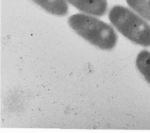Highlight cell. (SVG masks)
<instances>
[{
    "label": "cell",
    "instance_id": "cell-1",
    "mask_svg": "<svg viewBox=\"0 0 150 133\" xmlns=\"http://www.w3.org/2000/svg\"><path fill=\"white\" fill-rule=\"evenodd\" d=\"M68 23L80 37L99 49L111 50L117 44L118 37L113 28L96 18L76 14L69 18Z\"/></svg>",
    "mask_w": 150,
    "mask_h": 133
},
{
    "label": "cell",
    "instance_id": "cell-2",
    "mask_svg": "<svg viewBox=\"0 0 150 133\" xmlns=\"http://www.w3.org/2000/svg\"><path fill=\"white\" fill-rule=\"evenodd\" d=\"M109 18L115 28L129 40L150 47V25L134 12L122 6H115L109 13Z\"/></svg>",
    "mask_w": 150,
    "mask_h": 133
},
{
    "label": "cell",
    "instance_id": "cell-3",
    "mask_svg": "<svg viewBox=\"0 0 150 133\" xmlns=\"http://www.w3.org/2000/svg\"><path fill=\"white\" fill-rule=\"evenodd\" d=\"M77 9L88 15L102 16L108 9L107 0H67Z\"/></svg>",
    "mask_w": 150,
    "mask_h": 133
},
{
    "label": "cell",
    "instance_id": "cell-4",
    "mask_svg": "<svg viewBox=\"0 0 150 133\" xmlns=\"http://www.w3.org/2000/svg\"><path fill=\"white\" fill-rule=\"evenodd\" d=\"M49 13L63 16L69 12V6L66 0H31Z\"/></svg>",
    "mask_w": 150,
    "mask_h": 133
},
{
    "label": "cell",
    "instance_id": "cell-5",
    "mask_svg": "<svg viewBox=\"0 0 150 133\" xmlns=\"http://www.w3.org/2000/svg\"><path fill=\"white\" fill-rule=\"evenodd\" d=\"M136 65L139 71L150 85V53L146 50L140 52L137 56Z\"/></svg>",
    "mask_w": 150,
    "mask_h": 133
},
{
    "label": "cell",
    "instance_id": "cell-6",
    "mask_svg": "<svg viewBox=\"0 0 150 133\" xmlns=\"http://www.w3.org/2000/svg\"><path fill=\"white\" fill-rule=\"evenodd\" d=\"M128 5L142 17L150 22V0H126Z\"/></svg>",
    "mask_w": 150,
    "mask_h": 133
}]
</instances>
